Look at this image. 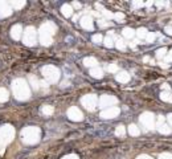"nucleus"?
Listing matches in <instances>:
<instances>
[{"instance_id":"2f4dec72","label":"nucleus","mask_w":172,"mask_h":159,"mask_svg":"<svg viewBox=\"0 0 172 159\" xmlns=\"http://www.w3.org/2000/svg\"><path fill=\"white\" fill-rule=\"evenodd\" d=\"M155 39H156V35H155L154 32H148L144 40H146L147 42H154V40H155Z\"/></svg>"},{"instance_id":"7c9ffc66","label":"nucleus","mask_w":172,"mask_h":159,"mask_svg":"<svg viewBox=\"0 0 172 159\" xmlns=\"http://www.w3.org/2000/svg\"><path fill=\"white\" fill-rule=\"evenodd\" d=\"M103 44L106 48H112V46H114V40H112V37H110V36H107L106 39H103Z\"/></svg>"},{"instance_id":"aec40b11","label":"nucleus","mask_w":172,"mask_h":159,"mask_svg":"<svg viewBox=\"0 0 172 159\" xmlns=\"http://www.w3.org/2000/svg\"><path fill=\"white\" fill-rule=\"evenodd\" d=\"M160 99L164 102H168V104H171L172 102V93L168 92V90H161L160 93Z\"/></svg>"},{"instance_id":"ddd939ff","label":"nucleus","mask_w":172,"mask_h":159,"mask_svg":"<svg viewBox=\"0 0 172 159\" xmlns=\"http://www.w3.org/2000/svg\"><path fill=\"white\" fill-rule=\"evenodd\" d=\"M79 24H81V26L84 29H86V31H93V29H94V21H93L91 16H89V15L82 16L81 20H79Z\"/></svg>"},{"instance_id":"393cba45","label":"nucleus","mask_w":172,"mask_h":159,"mask_svg":"<svg viewBox=\"0 0 172 159\" xmlns=\"http://www.w3.org/2000/svg\"><path fill=\"white\" fill-rule=\"evenodd\" d=\"M124 134H126V127L123 125H118L115 127V135L117 137H124Z\"/></svg>"},{"instance_id":"c756f323","label":"nucleus","mask_w":172,"mask_h":159,"mask_svg":"<svg viewBox=\"0 0 172 159\" xmlns=\"http://www.w3.org/2000/svg\"><path fill=\"white\" fill-rule=\"evenodd\" d=\"M9 5H11V8L20 9V8H23V7L25 5V2H11L9 3Z\"/></svg>"},{"instance_id":"f03ea898","label":"nucleus","mask_w":172,"mask_h":159,"mask_svg":"<svg viewBox=\"0 0 172 159\" xmlns=\"http://www.w3.org/2000/svg\"><path fill=\"white\" fill-rule=\"evenodd\" d=\"M56 25L53 24L52 21H46L44 24L41 25V28H40L38 31V40L40 42H41L42 45L48 46L51 45L53 42V36H54L56 33Z\"/></svg>"},{"instance_id":"c9c22d12","label":"nucleus","mask_w":172,"mask_h":159,"mask_svg":"<svg viewBox=\"0 0 172 159\" xmlns=\"http://www.w3.org/2000/svg\"><path fill=\"white\" fill-rule=\"evenodd\" d=\"M62 159H79V157L75 154H68V155H65V157H62Z\"/></svg>"},{"instance_id":"dca6fc26","label":"nucleus","mask_w":172,"mask_h":159,"mask_svg":"<svg viewBox=\"0 0 172 159\" xmlns=\"http://www.w3.org/2000/svg\"><path fill=\"white\" fill-rule=\"evenodd\" d=\"M115 80H117L118 82H121V84H127V82L130 81V74H128L126 70H121V72L117 73Z\"/></svg>"},{"instance_id":"bb28decb","label":"nucleus","mask_w":172,"mask_h":159,"mask_svg":"<svg viewBox=\"0 0 172 159\" xmlns=\"http://www.w3.org/2000/svg\"><path fill=\"white\" fill-rule=\"evenodd\" d=\"M147 33H148V31L146 28H139L138 31H135V35H137L139 39H146Z\"/></svg>"},{"instance_id":"72a5a7b5","label":"nucleus","mask_w":172,"mask_h":159,"mask_svg":"<svg viewBox=\"0 0 172 159\" xmlns=\"http://www.w3.org/2000/svg\"><path fill=\"white\" fill-rule=\"evenodd\" d=\"M159 159H172V154H170V152L160 154V155H159Z\"/></svg>"},{"instance_id":"4c0bfd02","label":"nucleus","mask_w":172,"mask_h":159,"mask_svg":"<svg viewBox=\"0 0 172 159\" xmlns=\"http://www.w3.org/2000/svg\"><path fill=\"white\" fill-rule=\"evenodd\" d=\"M114 19L115 20H123L124 15H123V13H121V12H118V13H115V15H114Z\"/></svg>"},{"instance_id":"a211bd4d","label":"nucleus","mask_w":172,"mask_h":159,"mask_svg":"<svg viewBox=\"0 0 172 159\" xmlns=\"http://www.w3.org/2000/svg\"><path fill=\"white\" fill-rule=\"evenodd\" d=\"M90 76H91V77H94V78H97V80H99V78L103 77V70H102L99 66L91 68L90 69Z\"/></svg>"},{"instance_id":"cd10ccee","label":"nucleus","mask_w":172,"mask_h":159,"mask_svg":"<svg viewBox=\"0 0 172 159\" xmlns=\"http://www.w3.org/2000/svg\"><path fill=\"white\" fill-rule=\"evenodd\" d=\"M165 56H167V49H165V48H160V49H158V51H156V58L158 60L164 58Z\"/></svg>"},{"instance_id":"423d86ee","label":"nucleus","mask_w":172,"mask_h":159,"mask_svg":"<svg viewBox=\"0 0 172 159\" xmlns=\"http://www.w3.org/2000/svg\"><path fill=\"white\" fill-rule=\"evenodd\" d=\"M81 105L84 106L86 110L94 111L98 106V97L95 94H85L81 98Z\"/></svg>"},{"instance_id":"473e14b6","label":"nucleus","mask_w":172,"mask_h":159,"mask_svg":"<svg viewBox=\"0 0 172 159\" xmlns=\"http://www.w3.org/2000/svg\"><path fill=\"white\" fill-rule=\"evenodd\" d=\"M107 70L110 73H118V65L117 64H109L107 65Z\"/></svg>"},{"instance_id":"1a4fd4ad","label":"nucleus","mask_w":172,"mask_h":159,"mask_svg":"<svg viewBox=\"0 0 172 159\" xmlns=\"http://www.w3.org/2000/svg\"><path fill=\"white\" fill-rule=\"evenodd\" d=\"M117 102H118L117 97L110 95V94H103L98 98V105H99V108H102V109L111 108V106L117 105Z\"/></svg>"},{"instance_id":"c85d7f7f","label":"nucleus","mask_w":172,"mask_h":159,"mask_svg":"<svg viewBox=\"0 0 172 159\" xmlns=\"http://www.w3.org/2000/svg\"><path fill=\"white\" fill-rule=\"evenodd\" d=\"M93 42H95V44H102L103 42V37H102L101 33H95V35H93Z\"/></svg>"},{"instance_id":"0eeeda50","label":"nucleus","mask_w":172,"mask_h":159,"mask_svg":"<svg viewBox=\"0 0 172 159\" xmlns=\"http://www.w3.org/2000/svg\"><path fill=\"white\" fill-rule=\"evenodd\" d=\"M139 121H140L142 126L144 127V130H152V129H155V115L150 111L142 113L140 117H139Z\"/></svg>"},{"instance_id":"9d476101","label":"nucleus","mask_w":172,"mask_h":159,"mask_svg":"<svg viewBox=\"0 0 172 159\" xmlns=\"http://www.w3.org/2000/svg\"><path fill=\"white\" fill-rule=\"evenodd\" d=\"M66 115L73 122H81L84 119V113L79 110L77 106H70L68 109V111H66Z\"/></svg>"},{"instance_id":"a878e982","label":"nucleus","mask_w":172,"mask_h":159,"mask_svg":"<svg viewBox=\"0 0 172 159\" xmlns=\"http://www.w3.org/2000/svg\"><path fill=\"white\" fill-rule=\"evenodd\" d=\"M115 46H117L118 49H121V51H124L126 48H127V44L124 42V40H122V39H118L117 41H115Z\"/></svg>"},{"instance_id":"b1692460","label":"nucleus","mask_w":172,"mask_h":159,"mask_svg":"<svg viewBox=\"0 0 172 159\" xmlns=\"http://www.w3.org/2000/svg\"><path fill=\"white\" fill-rule=\"evenodd\" d=\"M9 98V93L5 88H0V102H5Z\"/></svg>"},{"instance_id":"f257e3e1","label":"nucleus","mask_w":172,"mask_h":159,"mask_svg":"<svg viewBox=\"0 0 172 159\" xmlns=\"http://www.w3.org/2000/svg\"><path fill=\"white\" fill-rule=\"evenodd\" d=\"M12 93L17 101H26L31 97V88L24 78H16L12 82Z\"/></svg>"},{"instance_id":"412c9836","label":"nucleus","mask_w":172,"mask_h":159,"mask_svg":"<svg viewBox=\"0 0 172 159\" xmlns=\"http://www.w3.org/2000/svg\"><path fill=\"white\" fill-rule=\"evenodd\" d=\"M128 134L132 135V137H138V135L140 134V129H139L137 125L131 123L130 126H128Z\"/></svg>"},{"instance_id":"e433bc0d","label":"nucleus","mask_w":172,"mask_h":159,"mask_svg":"<svg viewBox=\"0 0 172 159\" xmlns=\"http://www.w3.org/2000/svg\"><path fill=\"white\" fill-rule=\"evenodd\" d=\"M164 32L167 33L168 36H172V25H167V26H165V28H164Z\"/></svg>"},{"instance_id":"a19ab883","label":"nucleus","mask_w":172,"mask_h":159,"mask_svg":"<svg viewBox=\"0 0 172 159\" xmlns=\"http://www.w3.org/2000/svg\"><path fill=\"white\" fill-rule=\"evenodd\" d=\"M72 7H75V8H81V3H77V2H74V3H73V4H70Z\"/></svg>"},{"instance_id":"2eb2a0df","label":"nucleus","mask_w":172,"mask_h":159,"mask_svg":"<svg viewBox=\"0 0 172 159\" xmlns=\"http://www.w3.org/2000/svg\"><path fill=\"white\" fill-rule=\"evenodd\" d=\"M23 36V26L20 24H16L11 28V37L13 40H20Z\"/></svg>"},{"instance_id":"20e7f679","label":"nucleus","mask_w":172,"mask_h":159,"mask_svg":"<svg viewBox=\"0 0 172 159\" xmlns=\"http://www.w3.org/2000/svg\"><path fill=\"white\" fill-rule=\"evenodd\" d=\"M41 73L44 76V78L46 80V82H51V84H56L58 82L60 77H61V72L57 66L54 65H45L42 66Z\"/></svg>"},{"instance_id":"4be33fe9","label":"nucleus","mask_w":172,"mask_h":159,"mask_svg":"<svg viewBox=\"0 0 172 159\" xmlns=\"http://www.w3.org/2000/svg\"><path fill=\"white\" fill-rule=\"evenodd\" d=\"M41 113L44 115H46V117H48V115H52L53 113H54V108L51 106V105H44L41 108Z\"/></svg>"},{"instance_id":"4468645a","label":"nucleus","mask_w":172,"mask_h":159,"mask_svg":"<svg viewBox=\"0 0 172 159\" xmlns=\"http://www.w3.org/2000/svg\"><path fill=\"white\" fill-rule=\"evenodd\" d=\"M11 13H12V8H11V5H9V3L0 2V17L11 16Z\"/></svg>"},{"instance_id":"ea45409f","label":"nucleus","mask_w":172,"mask_h":159,"mask_svg":"<svg viewBox=\"0 0 172 159\" xmlns=\"http://www.w3.org/2000/svg\"><path fill=\"white\" fill-rule=\"evenodd\" d=\"M167 121H168V125H170V127L172 129V113L167 115Z\"/></svg>"},{"instance_id":"37998d69","label":"nucleus","mask_w":172,"mask_h":159,"mask_svg":"<svg viewBox=\"0 0 172 159\" xmlns=\"http://www.w3.org/2000/svg\"><path fill=\"white\" fill-rule=\"evenodd\" d=\"M99 25L101 26H107V23H105L103 20H101V21H99Z\"/></svg>"},{"instance_id":"9b49d317","label":"nucleus","mask_w":172,"mask_h":159,"mask_svg":"<svg viewBox=\"0 0 172 159\" xmlns=\"http://www.w3.org/2000/svg\"><path fill=\"white\" fill-rule=\"evenodd\" d=\"M121 113V109L118 106H111V108H107V109H103L99 114V117L103 118V119H114L117 118Z\"/></svg>"},{"instance_id":"39448f33","label":"nucleus","mask_w":172,"mask_h":159,"mask_svg":"<svg viewBox=\"0 0 172 159\" xmlns=\"http://www.w3.org/2000/svg\"><path fill=\"white\" fill-rule=\"evenodd\" d=\"M23 41L25 45L28 46H33L37 42V32L33 26H26L25 31L23 32Z\"/></svg>"},{"instance_id":"f8f14e48","label":"nucleus","mask_w":172,"mask_h":159,"mask_svg":"<svg viewBox=\"0 0 172 159\" xmlns=\"http://www.w3.org/2000/svg\"><path fill=\"white\" fill-rule=\"evenodd\" d=\"M155 126H156L158 131L160 132V134L167 135V134H171V131H172V129L170 127V125L165 123L164 118L161 117V115H160V117H158V121H156V123H155Z\"/></svg>"},{"instance_id":"6e6552de","label":"nucleus","mask_w":172,"mask_h":159,"mask_svg":"<svg viewBox=\"0 0 172 159\" xmlns=\"http://www.w3.org/2000/svg\"><path fill=\"white\" fill-rule=\"evenodd\" d=\"M15 137V129L11 125H4L0 127V142L9 143Z\"/></svg>"},{"instance_id":"f3484780","label":"nucleus","mask_w":172,"mask_h":159,"mask_svg":"<svg viewBox=\"0 0 172 159\" xmlns=\"http://www.w3.org/2000/svg\"><path fill=\"white\" fill-rule=\"evenodd\" d=\"M73 7L70 4H64L61 7V13L65 16V17H72L73 16Z\"/></svg>"},{"instance_id":"79ce46f5","label":"nucleus","mask_w":172,"mask_h":159,"mask_svg":"<svg viewBox=\"0 0 172 159\" xmlns=\"http://www.w3.org/2000/svg\"><path fill=\"white\" fill-rule=\"evenodd\" d=\"M163 89H164V90L170 92V86H168V84H163V85H161V90H163Z\"/></svg>"},{"instance_id":"58836bf2","label":"nucleus","mask_w":172,"mask_h":159,"mask_svg":"<svg viewBox=\"0 0 172 159\" xmlns=\"http://www.w3.org/2000/svg\"><path fill=\"white\" fill-rule=\"evenodd\" d=\"M137 159H152L150 155H147V154H142V155H139V157Z\"/></svg>"},{"instance_id":"6ab92c4d","label":"nucleus","mask_w":172,"mask_h":159,"mask_svg":"<svg viewBox=\"0 0 172 159\" xmlns=\"http://www.w3.org/2000/svg\"><path fill=\"white\" fill-rule=\"evenodd\" d=\"M97 64H98V61L94 57H85L84 58V65L86 66V68H90V69L91 68H95Z\"/></svg>"},{"instance_id":"5701e85b","label":"nucleus","mask_w":172,"mask_h":159,"mask_svg":"<svg viewBox=\"0 0 172 159\" xmlns=\"http://www.w3.org/2000/svg\"><path fill=\"white\" fill-rule=\"evenodd\" d=\"M122 35H123L124 39H132L135 36V31L132 28H124L122 31Z\"/></svg>"},{"instance_id":"7ed1b4c3","label":"nucleus","mask_w":172,"mask_h":159,"mask_svg":"<svg viewBox=\"0 0 172 159\" xmlns=\"http://www.w3.org/2000/svg\"><path fill=\"white\" fill-rule=\"evenodd\" d=\"M41 138V130L37 126H28L21 130V139L25 145H36Z\"/></svg>"},{"instance_id":"f704fd0d","label":"nucleus","mask_w":172,"mask_h":159,"mask_svg":"<svg viewBox=\"0 0 172 159\" xmlns=\"http://www.w3.org/2000/svg\"><path fill=\"white\" fill-rule=\"evenodd\" d=\"M164 58H165V62H167V64H170V62H172V49L167 53V56H165Z\"/></svg>"}]
</instances>
